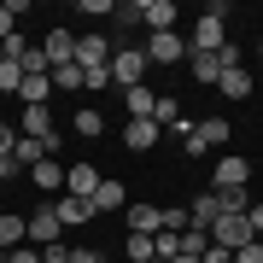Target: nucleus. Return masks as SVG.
<instances>
[{"instance_id": "f257e3e1", "label": "nucleus", "mask_w": 263, "mask_h": 263, "mask_svg": "<svg viewBox=\"0 0 263 263\" xmlns=\"http://www.w3.org/2000/svg\"><path fill=\"white\" fill-rule=\"evenodd\" d=\"M193 53H222L228 47V6L222 0H211L205 6V18H193V41H187Z\"/></svg>"}, {"instance_id": "f03ea898", "label": "nucleus", "mask_w": 263, "mask_h": 263, "mask_svg": "<svg viewBox=\"0 0 263 263\" xmlns=\"http://www.w3.org/2000/svg\"><path fill=\"white\" fill-rule=\"evenodd\" d=\"M152 70V59H146V47H117L111 53V82L129 94V88H141V76Z\"/></svg>"}, {"instance_id": "7ed1b4c3", "label": "nucleus", "mask_w": 263, "mask_h": 263, "mask_svg": "<svg viewBox=\"0 0 263 263\" xmlns=\"http://www.w3.org/2000/svg\"><path fill=\"white\" fill-rule=\"evenodd\" d=\"M18 135L41 141L47 152H59V146H65V141H59V129H53V111H47V105H24V117H18Z\"/></svg>"}, {"instance_id": "20e7f679", "label": "nucleus", "mask_w": 263, "mask_h": 263, "mask_svg": "<svg viewBox=\"0 0 263 263\" xmlns=\"http://www.w3.org/2000/svg\"><path fill=\"white\" fill-rule=\"evenodd\" d=\"M59 234H65V222H59V211H29V240L24 246H35V252H47V246H59Z\"/></svg>"}, {"instance_id": "39448f33", "label": "nucleus", "mask_w": 263, "mask_h": 263, "mask_svg": "<svg viewBox=\"0 0 263 263\" xmlns=\"http://www.w3.org/2000/svg\"><path fill=\"white\" fill-rule=\"evenodd\" d=\"M211 240L216 246H228V252H240V246H252V216H216V228H211Z\"/></svg>"}, {"instance_id": "423d86ee", "label": "nucleus", "mask_w": 263, "mask_h": 263, "mask_svg": "<svg viewBox=\"0 0 263 263\" xmlns=\"http://www.w3.org/2000/svg\"><path fill=\"white\" fill-rule=\"evenodd\" d=\"M181 146H187L193 158H205L211 146H228V123H222V117H205V123H199V129L187 135V141H181Z\"/></svg>"}, {"instance_id": "0eeeda50", "label": "nucleus", "mask_w": 263, "mask_h": 263, "mask_svg": "<svg viewBox=\"0 0 263 263\" xmlns=\"http://www.w3.org/2000/svg\"><path fill=\"white\" fill-rule=\"evenodd\" d=\"M187 53H193V47L176 35V29H164V35H152V41H146V59H152V65H181Z\"/></svg>"}, {"instance_id": "6e6552de", "label": "nucleus", "mask_w": 263, "mask_h": 263, "mask_svg": "<svg viewBox=\"0 0 263 263\" xmlns=\"http://www.w3.org/2000/svg\"><path fill=\"white\" fill-rule=\"evenodd\" d=\"M76 65L82 70H105L111 65V41L105 35H76Z\"/></svg>"}, {"instance_id": "1a4fd4ad", "label": "nucleus", "mask_w": 263, "mask_h": 263, "mask_svg": "<svg viewBox=\"0 0 263 263\" xmlns=\"http://www.w3.org/2000/svg\"><path fill=\"white\" fill-rule=\"evenodd\" d=\"M100 181H105V176H100L94 164H82V158L65 170V193H70V199H94V187H100Z\"/></svg>"}, {"instance_id": "9d476101", "label": "nucleus", "mask_w": 263, "mask_h": 263, "mask_svg": "<svg viewBox=\"0 0 263 263\" xmlns=\"http://www.w3.org/2000/svg\"><path fill=\"white\" fill-rule=\"evenodd\" d=\"M123 146H129V152H152V146H158V123H152V117H129V123H123Z\"/></svg>"}, {"instance_id": "9b49d317", "label": "nucleus", "mask_w": 263, "mask_h": 263, "mask_svg": "<svg viewBox=\"0 0 263 263\" xmlns=\"http://www.w3.org/2000/svg\"><path fill=\"white\" fill-rule=\"evenodd\" d=\"M141 24L152 29V35L176 29V0H141Z\"/></svg>"}, {"instance_id": "f8f14e48", "label": "nucleus", "mask_w": 263, "mask_h": 263, "mask_svg": "<svg viewBox=\"0 0 263 263\" xmlns=\"http://www.w3.org/2000/svg\"><path fill=\"white\" fill-rule=\"evenodd\" d=\"M41 53H47L53 70H59V65H76V35H70V29H53V35L41 41Z\"/></svg>"}, {"instance_id": "ddd939ff", "label": "nucleus", "mask_w": 263, "mask_h": 263, "mask_svg": "<svg viewBox=\"0 0 263 263\" xmlns=\"http://www.w3.org/2000/svg\"><path fill=\"white\" fill-rule=\"evenodd\" d=\"M129 234H164V205H129Z\"/></svg>"}, {"instance_id": "4468645a", "label": "nucleus", "mask_w": 263, "mask_h": 263, "mask_svg": "<svg viewBox=\"0 0 263 263\" xmlns=\"http://www.w3.org/2000/svg\"><path fill=\"white\" fill-rule=\"evenodd\" d=\"M211 193H216V211H222V216H246V211L257 205L246 187H211Z\"/></svg>"}, {"instance_id": "2eb2a0df", "label": "nucleus", "mask_w": 263, "mask_h": 263, "mask_svg": "<svg viewBox=\"0 0 263 263\" xmlns=\"http://www.w3.org/2000/svg\"><path fill=\"white\" fill-rule=\"evenodd\" d=\"M216 216H222V211H216V193H199L193 205H187V228H205V234H211Z\"/></svg>"}, {"instance_id": "dca6fc26", "label": "nucleus", "mask_w": 263, "mask_h": 263, "mask_svg": "<svg viewBox=\"0 0 263 263\" xmlns=\"http://www.w3.org/2000/svg\"><path fill=\"white\" fill-rule=\"evenodd\" d=\"M246 181H252L246 158H216V187H246Z\"/></svg>"}, {"instance_id": "f3484780", "label": "nucleus", "mask_w": 263, "mask_h": 263, "mask_svg": "<svg viewBox=\"0 0 263 263\" xmlns=\"http://www.w3.org/2000/svg\"><path fill=\"white\" fill-rule=\"evenodd\" d=\"M29 181H35L41 193H59V187H65V164H59V158H41L35 170H29Z\"/></svg>"}, {"instance_id": "a211bd4d", "label": "nucleus", "mask_w": 263, "mask_h": 263, "mask_svg": "<svg viewBox=\"0 0 263 263\" xmlns=\"http://www.w3.org/2000/svg\"><path fill=\"white\" fill-rule=\"evenodd\" d=\"M53 211H59V222H65V228H82V222H88V216H94V205H88V199H70V193H65V199H59V205H53Z\"/></svg>"}, {"instance_id": "6ab92c4d", "label": "nucleus", "mask_w": 263, "mask_h": 263, "mask_svg": "<svg viewBox=\"0 0 263 263\" xmlns=\"http://www.w3.org/2000/svg\"><path fill=\"white\" fill-rule=\"evenodd\" d=\"M88 205H94V211H123V205H129V199H123V181L105 176L100 187H94V199H88Z\"/></svg>"}, {"instance_id": "aec40b11", "label": "nucleus", "mask_w": 263, "mask_h": 263, "mask_svg": "<svg viewBox=\"0 0 263 263\" xmlns=\"http://www.w3.org/2000/svg\"><path fill=\"white\" fill-rule=\"evenodd\" d=\"M41 158H53V152L41 146V141H29V135H18V146H12V164H18V170H35Z\"/></svg>"}, {"instance_id": "412c9836", "label": "nucleus", "mask_w": 263, "mask_h": 263, "mask_svg": "<svg viewBox=\"0 0 263 263\" xmlns=\"http://www.w3.org/2000/svg\"><path fill=\"white\" fill-rule=\"evenodd\" d=\"M24 240H29V222H24V216H0V252H18Z\"/></svg>"}, {"instance_id": "4be33fe9", "label": "nucleus", "mask_w": 263, "mask_h": 263, "mask_svg": "<svg viewBox=\"0 0 263 263\" xmlns=\"http://www.w3.org/2000/svg\"><path fill=\"white\" fill-rule=\"evenodd\" d=\"M216 88H222L228 100H246V94H252V70H246V65H234V70H222V82H216Z\"/></svg>"}, {"instance_id": "5701e85b", "label": "nucleus", "mask_w": 263, "mask_h": 263, "mask_svg": "<svg viewBox=\"0 0 263 263\" xmlns=\"http://www.w3.org/2000/svg\"><path fill=\"white\" fill-rule=\"evenodd\" d=\"M187 70L199 76V82H222V59L216 53H187Z\"/></svg>"}, {"instance_id": "b1692460", "label": "nucleus", "mask_w": 263, "mask_h": 263, "mask_svg": "<svg viewBox=\"0 0 263 263\" xmlns=\"http://www.w3.org/2000/svg\"><path fill=\"white\" fill-rule=\"evenodd\" d=\"M47 94H53V76H24V88H18L24 105H47Z\"/></svg>"}, {"instance_id": "393cba45", "label": "nucleus", "mask_w": 263, "mask_h": 263, "mask_svg": "<svg viewBox=\"0 0 263 263\" xmlns=\"http://www.w3.org/2000/svg\"><path fill=\"white\" fill-rule=\"evenodd\" d=\"M123 105H129V117H152V105H158V94H152V88L141 82V88H129V94H123Z\"/></svg>"}, {"instance_id": "a878e982", "label": "nucleus", "mask_w": 263, "mask_h": 263, "mask_svg": "<svg viewBox=\"0 0 263 263\" xmlns=\"http://www.w3.org/2000/svg\"><path fill=\"white\" fill-rule=\"evenodd\" d=\"M18 18H24V0H0V41L18 35Z\"/></svg>"}, {"instance_id": "bb28decb", "label": "nucleus", "mask_w": 263, "mask_h": 263, "mask_svg": "<svg viewBox=\"0 0 263 263\" xmlns=\"http://www.w3.org/2000/svg\"><path fill=\"white\" fill-rule=\"evenodd\" d=\"M123 252H129V263H146V257H158V246H152V234H129Z\"/></svg>"}, {"instance_id": "cd10ccee", "label": "nucleus", "mask_w": 263, "mask_h": 263, "mask_svg": "<svg viewBox=\"0 0 263 263\" xmlns=\"http://www.w3.org/2000/svg\"><path fill=\"white\" fill-rule=\"evenodd\" d=\"M176 117H181V105H176V94H158V105H152V123H170V129H176Z\"/></svg>"}, {"instance_id": "c85d7f7f", "label": "nucleus", "mask_w": 263, "mask_h": 263, "mask_svg": "<svg viewBox=\"0 0 263 263\" xmlns=\"http://www.w3.org/2000/svg\"><path fill=\"white\" fill-rule=\"evenodd\" d=\"M18 88H24V65L6 59V65H0V94H18Z\"/></svg>"}, {"instance_id": "c756f323", "label": "nucleus", "mask_w": 263, "mask_h": 263, "mask_svg": "<svg viewBox=\"0 0 263 263\" xmlns=\"http://www.w3.org/2000/svg\"><path fill=\"white\" fill-rule=\"evenodd\" d=\"M100 129H105V117H100V111H76V135H82V141H94Z\"/></svg>"}, {"instance_id": "7c9ffc66", "label": "nucleus", "mask_w": 263, "mask_h": 263, "mask_svg": "<svg viewBox=\"0 0 263 263\" xmlns=\"http://www.w3.org/2000/svg\"><path fill=\"white\" fill-rule=\"evenodd\" d=\"M53 88H82V65H59L53 70Z\"/></svg>"}, {"instance_id": "2f4dec72", "label": "nucleus", "mask_w": 263, "mask_h": 263, "mask_svg": "<svg viewBox=\"0 0 263 263\" xmlns=\"http://www.w3.org/2000/svg\"><path fill=\"white\" fill-rule=\"evenodd\" d=\"M41 263H76V246L59 240V246H47V252H41Z\"/></svg>"}, {"instance_id": "473e14b6", "label": "nucleus", "mask_w": 263, "mask_h": 263, "mask_svg": "<svg viewBox=\"0 0 263 263\" xmlns=\"http://www.w3.org/2000/svg\"><path fill=\"white\" fill-rule=\"evenodd\" d=\"M82 88H111V65L105 70H82Z\"/></svg>"}, {"instance_id": "72a5a7b5", "label": "nucleus", "mask_w": 263, "mask_h": 263, "mask_svg": "<svg viewBox=\"0 0 263 263\" xmlns=\"http://www.w3.org/2000/svg\"><path fill=\"white\" fill-rule=\"evenodd\" d=\"M199 263H234V252H228V246H216V240H211V246H205V257H199Z\"/></svg>"}, {"instance_id": "f704fd0d", "label": "nucleus", "mask_w": 263, "mask_h": 263, "mask_svg": "<svg viewBox=\"0 0 263 263\" xmlns=\"http://www.w3.org/2000/svg\"><path fill=\"white\" fill-rule=\"evenodd\" d=\"M234 263H263V240H252V246H240V252H234Z\"/></svg>"}, {"instance_id": "c9c22d12", "label": "nucleus", "mask_w": 263, "mask_h": 263, "mask_svg": "<svg viewBox=\"0 0 263 263\" xmlns=\"http://www.w3.org/2000/svg\"><path fill=\"white\" fill-rule=\"evenodd\" d=\"M12 146H18V129H12V123H0V158H12Z\"/></svg>"}, {"instance_id": "e433bc0d", "label": "nucleus", "mask_w": 263, "mask_h": 263, "mask_svg": "<svg viewBox=\"0 0 263 263\" xmlns=\"http://www.w3.org/2000/svg\"><path fill=\"white\" fill-rule=\"evenodd\" d=\"M6 263H41V252H29V246H18V252H6Z\"/></svg>"}, {"instance_id": "4c0bfd02", "label": "nucleus", "mask_w": 263, "mask_h": 263, "mask_svg": "<svg viewBox=\"0 0 263 263\" xmlns=\"http://www.w3.org/2000/svg\"><path fill=\"white\" fill-rule=\"evenodd\" d=\"M76 263H105V252H88V246H76Z\"/></svg>"}, {"instance_id": "58836bf2", "label": "nucleus", "mask_w": 263, "mask_h": 263, "mask_svg": "<svg viewBox=\"0 0 263 263\" xmlns=\"http://www.w3.org/2000/svg\"><path fill=\"white\" fill-rule=\"evenodd\" d=\"M246 216H252V234L263 240V205H252V211H246Z\"/></svg>"}, {"instance_id": "ea45409f", "label": "nucleus", "mask_w": 263, "mask_h": 263, "mask_svg": "<svg viewBox=\"0 0 263 263\" xmlns=\"http://www.w3.org/2000/svg\"><path fill=\"white\" fill-rule=\"evenodd\" d=\"M12 176H18V164H12V158H0V181H12Z\"/></svg>"}, {"instance_id": "a19ab883", "label": "nucleus", "mask_w": 263, "mask_h": 263, "mask_svg": "<svg viewBox=\"0 0 263 263\" xmlns=\"http://www.w3.org/2000/svg\"><path fill=\"white\" fill-rule=\"evenodd\" d=\"M146 263H164V257H146Z\"/></svg>"}, {"instance_id": "79ce46f5", "label": "nucleus", "mask_w": 263, "mask_h": 263, "mask_svg": "<svg viewBox=\"0 0 263 263\" xmlns=\"http://www.w3.org/2000/svg\"><path fill=\"white\" fill-rule=\"evenodd\" d=\"M105 263H111V257H105Z\"/></svg>"}]
</instances>
